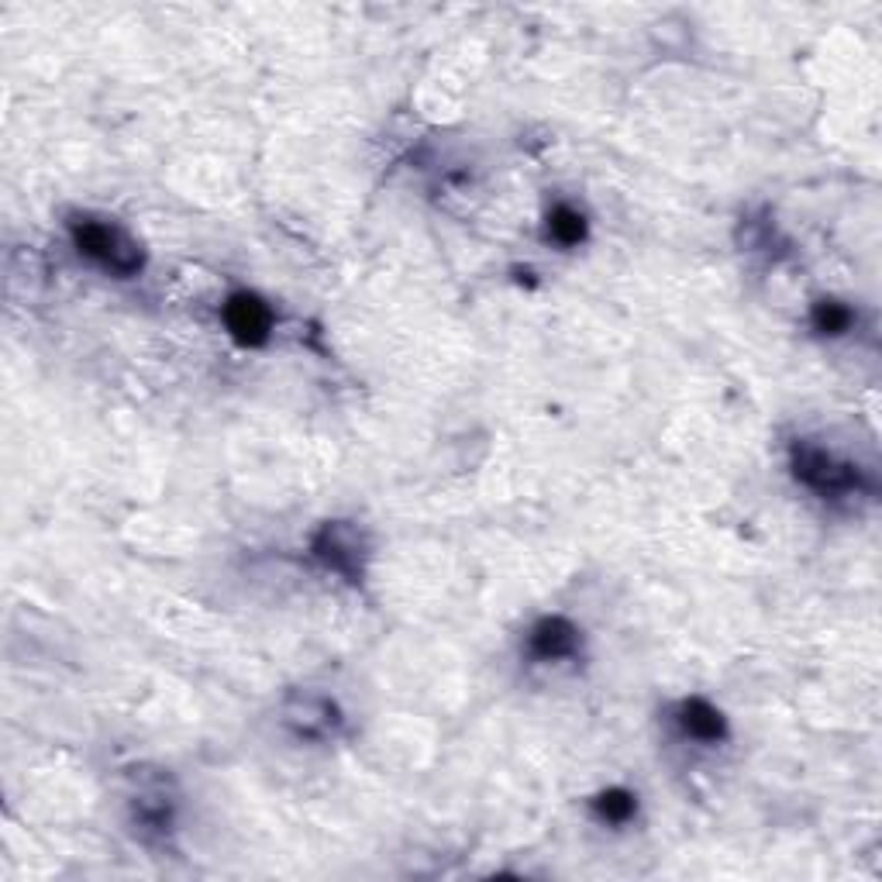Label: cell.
<instances>
[{
  "label": "cell",
  "instance_id": "obj_1",
  "mask_svg": "<svg viewBox=\"0 0 882 882\" xmlns=\"http://www.w3.org/2000/svg\"><path fill=\"white\" fill-rule=\"evenodd\" d=\"M73 242L87 259H93V263H100L117 276H131V273H138V266H142V252H138V245L117 225H108V220L76 217L73 220Z\"/></svg>",
  "mask_w": 882,
  "mask_h": 882
},
{
  "label": "cell",
  "instance_id": "obj_2",
  "mask_svg": "<svg viewBox=\"0 0 882 882\" xmlns=\"http://www.w3.org/2000/svg\"><path fill=\"white\" fill-rule=\"evenodd\" d=\"M793 472L796 479H804L807 487L820 493H841L855 487V469L837 463V458L817 445H796L793 449Z\"/></svg>",
  "mask_w": 882,
  "mask_h": 882
},
{
  "label": "cell",
  "instance_id": "obj_3",
  "mask_svg": "<svg viewBox=\"0 0 882 882\" xmlns=\"http://www.w3.org/2000/svg\"><path fill=\"white\" fill-rule=\"evenodd\" d=\"M225 320H228V331L238 338V342H245V345L266 342L269 325H273L269 307L259 297H249V293H238V297L228 300Z\"/></svg>",
  "mask_w": 882,
  "mask_h": 882
},
{
  "label": "cell",
  "instance_id": "obj_4",
  "mask_svg": "<svg viewBox=\"0 0 882 882\" xmlns=\"http://www.w3.org/2000/svg\"><path fill=\"white\" fill-rule=\"evenodd\" d=\"M576 645H579V634H576V628L569 625V620H563V617H549V620H541V625L531 631V652L538 655V658H566V655H572L576 652Z\"/></svg>",
  "mask_w": 882,
  "mask_h": 882
},
{
  "label": "cell",
  "instance_id": "obj_5",
  "mask_svg": "<svg viewBox=\"0 0 882 882\" xmlns=\"http://www.w3.org/2000/svg\"><path fill=\"white\" fill-rule=\"evenodd\" d=\"M679 724L690 738L700 741H720L724 738V717L717 707H710L707 700H686L683 710H679Z\"/></svg>",
  "mask_w": 882,
  "mask_h": 882
},
{
  "label": "cell",
  "instance_id": "obj_6",
  "mask_svg": "<svg viewBox=\"0 0 882 882\" xmlns=\"http://www.w3.org/2000/svg\"><path fill=\"white\" fill-rule=\"evenodd\" d=\"M549 235L555 238L558 245H579L587 238V220L579 211L563 204V207H555L549 214Z\"/></svg>",
  "mask_w": 882,
  "mask_h": 882
},
{
  "label": "cell",
  "instance_id": "obj_7",
  "mask_svg": "<svg viewBox=\"0 0 882 882\" xmlns=\"http://www.w3.org/2000/svg\"><path fill=\"white\" fill-rule=\"evenodd\" d=\"M317 552H320V558H328V566H335V569H342V572L355 569V552L345 541L342 528H325V534H320V541H317Z\"/></svg>",
  "mask_w": 882,
  "mask_h": 882
},
{
  "label": "cell",
  "instance_id": "obj_8",
  "mask_svg": "<svg viewBox=\"0 0 882 882\" xmlns=\"http://www.w3.org/2000/svg\"><path fill=\"white\" fill-rule=\"evenodd\" d=\"M852 325V311L845 304H837V300H820L814 307V328L820 335H841L848 331Z\"/></svg>",
  "mask_w": 882,
  "mask_h": 882
},
{
  "label": "cell",
  "instance_id": "obj_9",
  "mask_svg": "<svg viewBox=\"0 0 882 882\" xmlns=\"http://www.w3.org/2000/svg\"><path fill=\"white\" fill-rule=\"evenodd\" d=\"M596 814L604 817V820H610V824H620V820H628L631 814H634V796L631 793H625V790H610V793H604V796H596Z\"/></svg>",
  "mask_w": 882,
  "mask_h": 882
}]
</instances>
